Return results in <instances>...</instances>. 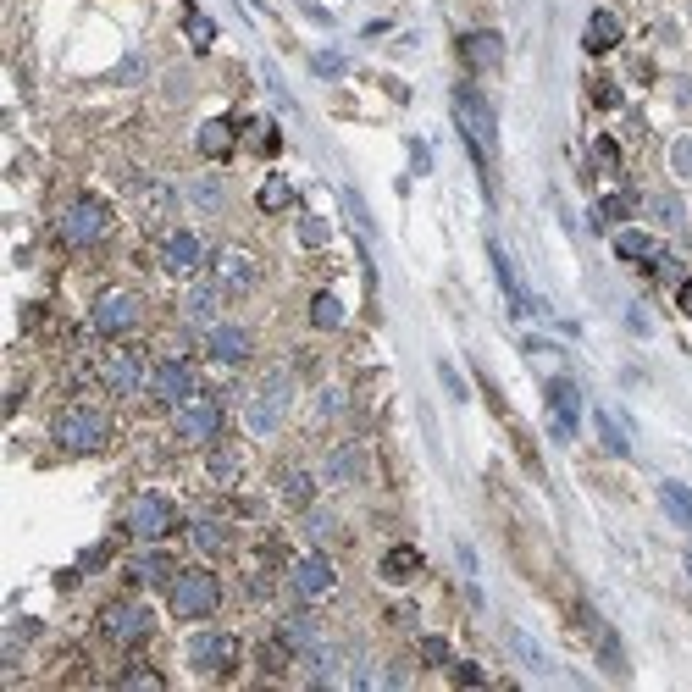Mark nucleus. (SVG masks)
Returning <instances> with one entry per match:
<instances>
[{
  "label": "nucleus",
  "mask_w": 692,
  "mask_h": 692,
  "mask_svg": "<svg viewBox=\"0 0 692 692\" xmlns=\"http://www.w3.org/2000/svg\"><path fill=\"white\" fill-rule=\"evenodd\" d=\"M460 56H466L471 72H493L504 61V39L493 28H471V34H460Z\"/></svg>",
  "instance_id": "nucleus-20"
},
{
  "label": "nucleus",
  "mask_w": 692,
  "mask_h": 692,
  "mask_svg": "<svg viewBox=\"0 0 692 692\" xmlns=\"http://www.w3.org/2000/svg\"><path fill=\"white\" fill-rule=\"evenodd\" d=\"M510 648H515V659H521V665H532V670H549V654H543V648H537L526 632H510Z\"/></svg>",
  "instance_id": "nucleus-39"
},
{
  "label": "nucleus",
  "mask_w": 692,
  "mask_h": 692,
  "mask_svg": "<svg viewBox=\"0 0 692 692\" xmlns=\"http://www.w3.org/2000/svg\"><path fill=\"white\" fill-rule=\"evenodd\" d=\"M100 637H111L117 648H139L156 637V615H150V604H139V598H117V604L100 609Z\"/></svg>",
  "instance_id": "nucleus-6"
},
{
  "label": "nucleus",
  "mask_w": 692,
  "mask_h": 692,
  "mask_svg": "<svg viewBox=\"0 0 692 692\" xmlns=\"http://www.w3.org/2000/svg\"><path fill=\"white\" fill-rule=\"evenodd\" d=\"M299 244H327V222H316V216H305V222H299Z\"/></svg>",
  "instance_id": "nucleus-45"
},
{
  "label": "nucleus",
  "mask_w": 692,
  "mask_h": 692,
  "mask_svg": "<svg viewBox=\"0 0 692 692\" xmlns=\"http://www.w3.org/2000/svg\"><path fill=\"white\" fill-rule=\"evenodd\" d=\"M598 432H604V443H609L615 454H626V449H632V443H626V432H621V421L609 416V410H598Z\"/></svg>",
  "instance_id": "nucleus-41"
},
{
  "label": "nucleus",
  "mask_w": 692,
  "mask_h": 692,
  "mask_svg": "<svg viewBox=\"0 0 692 692\" xmlns=\"http://www.w3.org/2000/svg\"><path fill=\"white\" fill-rule=\"evenodd\" d=\"M172 576H178V565H172V554H161V549L139 554V565H133V582H144V587H167Z\"/></svg>",
  "instance_id": "nucleus-28"
},
{
  "label": "nucleus",
  "mask_w": 692,
  "mask_h": 692,
  "mask_svg": "<svg viewBox=\"0 0 692 692\" xmlns=\"http://www.w3.org/2000/svg\"><path fill=\"white\" fill-rule=\"evenodd\" d=\"M305 526H311L316 537H333V515L327 510H305Z\"/></svg>",
  "instance_id": "nucleus-48"
},
{
  "label": "nucleus",
  "mask_w": 692,
  "mask_h": 692,
  "mask_svg": "<svg viewBox=\"0 0 692 692\" xmlns=\"http://www.w3.org/2000/svg\"><path fill=\"white\" fill-rule=\"evenodd\" d=\"M288 582H294V593L305 598V604H316V598H327L338 587V571L327 554H299L294 571H288Z\"/></svg>",
  "instance_id": "nucleus-14"
},
{
  "label": "nucleus",
  "mask_w": 692,
  "mask_h": 692,
  "mask_svg": "<svg viewBox=\"0 0 692 692\" xmlns=\"http://www.w3.org/2000/svg\"><path fill=\"white\" fill-rule=\"evenodd\" d=\"M194 394H200V377H194L189 360H161V366L150 371V399H156V405L178 410L183 399H194Z\"/></svg>",
  "instance_id": "nucleus-13"
},
{
  "label": "nucleus",
  "mask_w": 692,
  "mask_h": 692,
  "mask_svg": "<svg viewBox=\"0 0 692 692\" xmlns=\"http://www.w3.org/2000/svg\"><path fill=\"white\" fill-rule=\"evenodd\" d=\"M632 211H637V194H626V189L604 194V205H598V216H604V222H626Z\"/></svg>",
  "instance_id": "nucleus-38"
},
{
  "label": "nucleus",
  "mask_w": 692,
  "mask_h": 692,
  "mask_svg": "<svg viewBox=\"0 0 692 692\" xmlns=\"http://www.w3.org/2000/svg\"><path fill=\"white\" fill-rule=\"evenodd\" d=\"M659 504H665V515L681 526V532H692V488H681V482H665V488H659Z\"/></svg>",
  "instance_id": "nucleus-30"
},
{
  "label": "nucleus",
  "mask_w": 692,
  "mask_h": 692,
  "mask_svg": "<svg viewBox=\"0 0 692 692\" xmlns=\"http://www.w3.org/2000/svg\"><path fill=\"white\" fill-rule=\"evenodd\" d=\"M183 200H189L200 216H216V211L227 205V183H222V178H194L189 189H183Z\"/></svg>",
  "instance_id": "nucleus-23"
},
{
  "label": "nucleus",
  "mask_w": 692,
  "mask_h": 692,
  "mask_svg": "<svg viewBox=\"0 0 692 692\" xmlns=\"http://www.w3.org/2000/svg\"><path fill=\"white\" fill-rule=\"evenodd\" d=\"M322 477L333 482V488H355V482L366 477V449H360V443H338L322 460Z\"/></svg>",
  "instance_id": "nucleus-19"
},
{
  "label": "nucleus",
  "mask_w": 692,
  "mask_h": 692,
  "mask_svg": "<svg viewBox=\"0 0 692 692\" xmlns=\"http://www.w3.org/2000/svg\"><path fill=\"white\" fill-rule=\"evenodd\" d=\"M593 156H598V167H621V144H615V139H598Z\"/></svg>",
  "instance_id": "nucleus-46"
},
{
  "label": "nucleus",
  "mask_w": 692,
  "mask_h": 692,
  "mask_svg": "<svg viewBox=\"0 0 692 692\" xmlns=\"http://www.w3.org/2000/svg\"><path fill=\"white\" fill-rule=\"evenodd\" d=\"M438 371H443V388H449V394H454V399H466V382L454 377V366H438Z\"/></svg>",
  "instance_id": "nucleus-53"
},
{
  "label": "nucleus",
  "mask_w": 692,
  "mask_h": 692,
  "mask_svg": "<svg viewBox=\"0 0 692 692\" xmlns=\"http://www.w3.org/2000/svg\"><path fill=\"white\" fill-rule=\"evenodd\" d=\"M100 382H106L117 399H133L139 388H150V366H144L139 349H111V355L100 360Z\"/></svg>",
  "instance_id": "nucleus-12"
},
{
  "label": "nucleus",
  "mask_w": 692,
  "mask_h": 692,
  "mask_svg": "<svg viewBox=\"0 0 692 692\" xmlns=\"http://www.w3.org/2000/svg\"><path fill=\"white\" fill-rule=\"evenodd\" d=\"M172 205H178V189H167V183H144L139 189V216L144 222H167Z\"/></svg>",
  "instance_id": "nucleus-27"
},
{
  "label": "nucleus",
  "mask_w": 692,
  "mask_h": 692,
  "mask_svg": "<svg viewBox=\"0 0 692 692\" xmlns=\"http://www.w3.org/2000/svg\"><path fill=\"white\" fill-rule=\"evenodd\" d=\"M117 687H144V692H161V687H167V676H161V670H150V665H128V670H122V676H117Z\"/></svg>",
  "instance_id": "nucleus-37"
},
{
  "label": "nucleus",
  "mask_w": 692,
  "mask_h": 692,
  "mask_svg": "<svg viewBox=\"0 0 692 692\" xmlns=\"http://www.w3.org/2000/svg\"><path fill=\"white\" fill-rule=\"evenodd\" d=\"M255 150H261V156H277V150H283V133H277L272 122H255Z\"/></svg>",
  "instance_id": "nucleus-43"
},
{
  "label": "nucleus",
  "mask_w": 692,
  "mask_h": 692,
  "mask_svg": "<svg viewBox=\"0 0 692 692\" xmlns=\"http://www.w3.org/2000/svg\"><path fill=\"white\" fill-rule=\"evenodd\" d=\"M621 45V17L615 12H593L587 17V28H582V50L587 56H604V50H615Z\"/></svg>",
  "instance_id": "nucleus-21"
},
{
  "label": "nucleus",
  "mask_w": 692,
  "mask_h": 692,
  "mask_svg": "<svg viewBox=\"0 0 692 692\" xmlns=\"http://www.w3.org/2000/svg\"><path fill=\"white\" fill-rule=\"evenodd\" d=\"M311 67L322 72V78H338V72H344V56H333V50H322V56H316Z\"/></svg>",
  "instance_id": "nucleus-47"
},
{
  "label": "nucleus",
  "mask_w": 692,
  "mask_h": 692,
  "mask_svg": "<svg viewBox=\"0 0 692 692\" xmlns=\"http://www.w3.org/2000/svg\"><path fill=\"white\" fill-rule=\"evenodd\" d=\"M316 410H322V416H338V410H344V394H338V388H327V394L316 399Z\"/></svg>",
  "instance_id": "nucleus-50"
},
{
  "label": "nucleus",
  "mask_w": 692,
  "mask_h": 692,
  "mask_svg": "<svg viewBox=\"0 0 692 692\" xmlns=\"http://www.w3.org/2000/svg\"><path fill=\"white\" fill-rule=\"evenodd\" d=\"M454 122H460V133L471 139V156L488 161L493 156V144H499V122H493V106L477 95L471 84L454 89Z\"/></svg>",
  "instance_id": "nucleus-3"
},
{
  "label": "nucleus",
  "mask_w": 692,
  "mask_h": 692,
  "mask_svg": "<svg viewBox=\"0 0 692 692\" xmlns=\"http://www.w3.org/2000/svg\"><path fill=\"white\" fill-rule=\"evenodd\" d=\"M183 28H189V45H194V50H211V39H216V23L200 12V6H189V12H183Z\"/></svg>",
  "instance_id": "nucleus-35"
},
{
  "label": "nucleus",
  "mask_w": 692,
  "mask_h": 692,
  "mask_svg": "<svg viewBox=\"0 0 692 692\" xmlns=\"http://www.w3.org/2000/svg\"><path fill=\"white\" fill-rule=\"evenodd\" d=\"M288 405H294V382H288V371H272V377L250 394V405H244V427H250L255 438H266V432L283 427Z\"/></svg>",
  "instance_id": "nucleus-4"
},
{
  "label": "nucleus",
  "mask_w": 692,
  "mask_h": 692,
  "mask_svg": "<svg viewBox=\"0 0 692 692\" xmlns=\"http://www.w3.org/2000/svg\"><path fill=\"white\" fill-rule=\"evenodd\" d=\"M50 438H56L61 454H100L111 438V416L100 405H67L50 421Z\"/></svg>",
  "instance_id": "nucleus-1"
},
{
  "label": "nucleus",
  "mask_w": 692,
  "mask_h": 692,
  "mask_svg": "<svg viewBox=\"0 0 692 692\" xmlns=\"http://www.w3.org/2000/svg\"><path fill=\"white\" fill-rule=\"evenodd\" d=\"M421 659H427V665H454L449 637H421Z\"/></svg>",
  "instance_id": "nucleus-42"
},
{
  "label": "nucleus",
  "mask_w": 692,
  "mask_h": 692,
  "mask_svg": "<svg viewBox=\"0 0 692 692\" xmlns=\"http://www.w3.org/2000/svg\"><path fill=\"white\" fill-rule=\"evenodd\" d=\"M189 543H194L200 554H227L233 532H227L222 521H211V515H200V521H189Z\"/></svg>",
  "instance_id": "nucleus-25"
},
{
  "label": "nucleus",
  "mask_w": 692,
  "mask_h": 692,
  "mask_svg": "<svg viewBox=\"0 0 692 692\" xmlns=\"http://www.w3.org/2000/svg\"><path fill=\"white\" fill-rule=\"evenodd\" d=\"M648 211H654V222H665V227H681V200L676 194H654V200H648Z\"/></svg>",
  "instance_id": "nucleus-40"
},
{
  "label": "nucleus",
  "mask_w": 692,
  "mask_h": 692,
  "mask_svg": "<svg viewBox=\"0 0 692 692\" xmlns=\"http://www.w3.org/2000/svg\"><path fill=\"white\" fill-rule=\"evenodd\" d=\"M288 659H294V643H288L283 632L261 643V670H272V676H277V670H288Z\"/></svg>",
  "instance_id": "nucleus-36"
},
{
  "label": "nucleus",
  "mask_w": 692,
  "mask_h": 692,
  "mask_svg": "<svg viewBox=\"0 0 692 692\" xmlns=\"http://www.w3.org/2000/svg\"><path fill=\"white\" fill-rule=\"evenodd\" d=\"M615 255H621V261H654L659 244L648 239V233H637V227H621V233H615Z\"/></svg>",
  "instance_id": "nucleus-32"
},
{
  "label": "nucleus",
  "mask_w": 692,
  "mask_h": 692,
  "mask_svg": "<svg viewBox=\"0 0 692 692\" xmlns=\"http://www.w3.org/2000/svg\"><path fill=\"white\" fill-rule=\"evenodd\" d=\"M488 261H493V272H499V288H504V299H510V311H526V294H521V283H515V266H510L499 239H488Z\"/></svg>",
  "instance_id": "nucleus-26"
},
{
  "label": "nucleus",
  "mask_w": 692,
  "mask_h": 692,
  "mask_svg": "<svg viewBox=\"0 0 692 692\" xmlns=\"http://www.w3.org/2000/svg\"><path fill=\"white\" fill-rule=\"evenodd\" d=\"M676 305H681V316H692V277H681V288H676Z\"/></svg>",
  "instance_id": "nucleus-54"
},
{
  "label": "nucleus",
  "mask_w": 692,
  "mask_h": 692,
  "mask_svg": "<svg viewBox=\"0 0 692 692\" xmlns=\"http://www.w3.org/2000/svg\"><path fill=\"white\" fill-rule=\"evenodd\" d=\"M250 333H244L239 322H211L205 327V355L216 360V366H244L250 360Z\"/></svg>",
  "instance_id": "nucleus-15"
},
{
  "label": "nucleus",
  "mask_w": 692,
  "mask_h": 692,
  "mask_svg": "<svg viewBox=\"0 0 692 692\" xmlns=\"http://www.w3.org/2000/svg\"><path fill=\"white\" fill-rule=\"evenodd\" d=\"M670 167H676V178H692V139L670 144Z\"/></svg>",
  "instance_id": "nucleus-44"
},
{
  "label": "nucleus",
  "mask_w": 692,
  "mask_h": 692,
  "mask_svg": "<svg viewBox=\"0 0 692 692\" xmlns=\"http://www.w3.org/2000/svg\"><path fill=\"white\" fill-rule=\"evenodd\" d=\"M189 665L200 670V676H233V670H239V637L233 632L189 637Z\"/></svg>",
  "instance_id": "nucleus-11"
},
{
  "label": "nucleus",
  "mask_w": 692,
  "mask_h": 692,
  "mask_svg": "<svg viewBox=\"0 0 692 692\" xmlns=\"http://www.w3.org/2000/svg\"><path fill=\"white\" fill-rule=\"evenodd\" d=\"M454 681H460V687H482L488 676H482L477 665H454Z\"/></svg>",
  "instance_id": "nucleus-49"
},
{
  "label": "nucleus",
  "mask_w": 692,
  "mask_h": 692,
  "mask_svg": "<svg viewBox=\"0 0 692 692\" xmlns=\"http://www.w3.org/2000/svg\"><path fill=\"white\" fill-rule=\"evenodd\" d=\"M139 316H144V305H139V294H133V288H106V294L95 299V316H89V327H95L100 338H122V333H133V327H139Z\"/></svg>",
  "instance_id": "nucleus-9"
},
{
  "label": "nucleus",
  "mask_w": 692,
  "mask_h": 692,
  "mask_svg": "<svg viewBox=\"0 0 692 692\" xmlns=\"http://www.w3.org/2000/svg\"><path fill=\"white\" fill-rule=\"evenodd\" d=\"M311 327H322V333L344 327V305H338V294H316L311 299Z\"/></svg>",
  "instance_id": "nucleus-34"
},
{
  "label": "nucleus",
  "mask_w": 692,
  "mask_h": 692,
  "mask_svg": "<svg viewBox=\"0 0 692 692\" xmlns=\"http://www.w3.org/2000/svg\"><path fill=\"white\" fill-rule=\"evenodd\" d=\"M106 560H111V549H106V543H100V549H89L78 565H84V571H100V565H106Z\"/></svg>",
  "instance_id": "nucleus-52"
},
{
  "label": "nucleus",
  "mask_w": 692,
  "mask_h": 692,
  "mask_svg": "<svg viewBox=\"0 0 692 692\" xmlns=\"http://www.w3.org/2000/svg\"><path fill=\"white\" fill-rule=\"evenodd\" d=\"M416 571H421V554L410 549V543H399V549L382 554V582H410Z\"/></svg>",
  "instance_id": "nucleus-29"
},
{
  "label": "nucleus",
  "mask_w": 692,
  "mask_h": 692,
  "mask_svg": "<svg viewBox=\"0 0 692 692\" xmlns=\"http://www.w3.org/2000/svg\"><path fill=\"white\" fill-rule=\"evenodd\" d=\"M222 288L216 283H200V288H189V299H183V316H189V322H200V327H211L216 322V305H222Z\"/></svg>",
  "instance_id": "nucleus-24"
},
{
  "label": "nucleus",
  "mask_w": 692,
  "mask_h": 692,
  "mask_svg": "<svg viewBox=\"0 0 692 692\" xmlns=\"http://www.w3.org/2000/svg\"><path fill=\"white\" fill-rule=\"evenodd\" d=\"M211 283L222 288L227 299H244V294H255V283H261V261H255L244 244H222V250L211 255Z\"/></svg>",
  "instance_id": "nucleus-7"
},
{
  "label": "nucleus",
  "mask_w": 692,
  "mask_h": 692,
  "mask_svg": "<svg viewBox=\"0 0 692 692\" xmlns=\"http://www.w3.org/2000/svg\"><path fill=\"white\" fill-rule=\"evenodd\" d=\"M593 100H598V106H615V100H621V95H615V84H604V78H593Z\"/></svg>",
  "instance_id": "nucleus-51"
},
{
  "label": "nucleus",
  "mask_w": 692,
  "mask_h": 692,
  "mask_svg": "<svg viewBox=\"0 0 692 692\" xmlns=\"http://www.w3.org/2000/svg\"><path fill=\"white\" fill-rule=\"evenodd\" d=\"M255 205H261L266 216L288 211V205H294V183H288V178H266V183H261V194H255Z\"/></svg>",
  "instance_id": "nucleus-33"
},
{
  "label": "nucleus",
  "mask_w": 692,
  "mask_h": 692,
  "mask_svg": "<svg viewBox=\"0 0 692 692\" xmlns=\"http://www.w3.org/2000/svg\"><path fill=\"white\" fill-rule=\"evenodd\" d=\"M167 604H172V615L178 621H205V615H216L222 609V582H216L211 571H178L167 582Z\"/></svg>",
  "instance_id": "nucleus-2"
},
{
  "label": "nucleus",
  "mask_w": 692,
  "mask_h": 692,
  "mask_svg": "<svg viewBox=\"0 0 692 692\" xmlns=\"http://www.w3.org/2000/svg\"><path fill=\"white\" fill-rule=\"evenodd\" d=\"M543 399H549V416H554V438H571L576 421H582V388L571 377H549Z\"/></svg>",
  "instance_id": "nucleus-16"
},
{
  "label": "nucleus",
  "mask_w": 692,
  "mask_h": 692,
  "mask_svg": "<svg viewBox=\"0 0 692 692\" xmlns=\"http://www.w3.org/2000/svg\"><path fill=\"white\" fill-rule=\"evenodd\" d=\"M194 144H200V156H205V161H227L233 150H239V122H233V117H211V122H200Z\"/></svg>",
  "instance_id": "nucleus-18"
},
{
  "label": "nucleus",
  "mask_w": 692,
  "mask_h": 692,
  "mask_svg": "<svg viewBox=\"0 0 692 692\" xmlns=\"http://www.w3.org/2000/svg\"><path fill=\"white\" fill-rule=\"evenodd\" d=\"M172 432H178V443H216V432H222V399H211V394L183 399L178 416H172Z\"/></svg>",
  "instance_id": "nucleus-10"
},
{
  "label": "nucleus",
  "mask_w": 692,
  "mask_h": 692,
  "mask_svg": "<svg viewBox=\"0 0 692 692\" xmlns=\"http://www.w3.org/2000/svg\"><path fill=\"white\" fill-rule=\"evenodd\" d=\"M56 233H61V244H72V250H89V244H100L111 233V211H106V200H95V194H78V200L61 211V222H56Z\"/></svg>",
  "instance_id": "nucleus-5"
},
{
  "label": "nucleus",
  "mask_w": 692,
  "mask_h": 692,
  "mask_svg": "<svg viewBox=\"0 0 692 692\" xmlns=\"http://www.w3.org/2000/svg\"><path fill=\"white\" fill-rule=\"evenodd\" d=\"M122 526H128L139 543H161L167 532H178V504H172L167 493H139V499L128 504V515H122Z\"/></svg>",
  "instance_id": "nucleus-8"
},
{
  "label": "nucleus",
  "mask_w": 692,
  "mask_h": 692,
  "mask_svg": "<svg viewBox=\"0 0 692 692\" xmlns=\"http://www.w3.org/2000/svg\"><path fill=\"white\" fill-rule=\"evenodd\" d=\"M200 261H205V244H200V233H189V227H172L167 239H161V266H167L172 277H189Z\"/></svg>",
  "instance_id": "nucleus-17"
},
{
  "label": "nucleus",
  "mask_w": 692,
  "mask_h": 692,
  "mask_svg": "<svg viewBox=\"0 0 692 692\" xmlns=\"http://www.w3.org/2000/svg\"><path fill=\"white\" fill-rule=\"evenodd\" d=\"M277 493H283V499L294 504V510H311V499H316V482L305 477V471H294V466H288L283 477H277Z\"/></svg>",
  "instance_id": "nucleus-31"
},
{
  "label": "nucleus",
  "mask_w": 692,
  "mask_h": 692,
  "mask_svg": "<svg viewBox=\"0 0 692 692\" xmlns=\"http://www.w3.org/2000/svg\"><path fill=\"white\" fill-rule=\"evenodd\" d=\"M205 477H211L216 488H233V482L244 477V454L233 449V443H211V454H205Z\"/></svg>",
  "instance_id": "nucleus-22"
}]
</instances>
